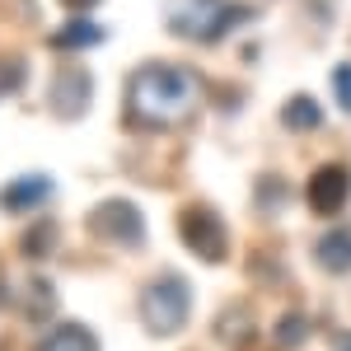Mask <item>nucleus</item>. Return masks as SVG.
Segmentation results:
<instances>
[{
  "label": "nucleus",
  "instance_id": "obj_9",
  "mask_svg": "<svg viewBox=\"0 0 351 351\" xmlns=\"http://www.w3.org/2000/svg\"><path fill=\"white\" fill-rule=\"evenodd\" d=\"M104 38H108V28H104V24H94V19H75V24L61 28L52 43H56V47H66V52H80V47H99Z\"/></svg>",
  "mask_w": 351,
  "mask_h": 351
},
{
  "label": "nucleus",
  "instance_id": "obj_10",
  "mask_svg": "<svg viewBox=\"0 0 351 351\" xmlns=\"http://www.w3.org/2000/svg\"><path fill=\"white\" fill-rule=\"evenodd\" d=\"M319 263L328 271H351V230H332L319 239Z\"/></svg>",
  "mask_w": 351,
  "mask_h": 351
},
{
  "label": "nucleus",
  "instance_id": "obj_7",
  "mask_svg": "<svg viewBox=\"0 0 351 351\" xmlns=\"http://www.w3.org/2000/svg\"><path fill=\"white\" fill-rule=\"evenodd\" d=\"M89 94H94V80H89V71H80V66H66L52 84V104H56L61 117H80L89 108Z\"/></svg>",
  "mask_w": 351,
  "mask_h": 351
},
{
  "label": "nucleus",
  "instance_id": "obj_15",
  "mask_svg": "<svg viewBox=\"0 0 351 351\" xmlns=\"http://www.w3.org/2000/svg\"><path fill=\"white\" fill-rule=\"evenodd\" d=\"M19 84H24V66H19V61H0V99L14 94Z\"/></svg>",
  "mask_w": 351,
  "mask_h": 351
},
{
  "label": "nucleus",
  "instance_id": "obj_17",
  "mask_svg": "<svg viewBox=\"0 0 351 351\" xmlns=\"http://www.w3.org/2000/svg\"><path fill=\"white\" fill-rule=\"evenodd\" d=\"M47 243H52V225H43V230H33V234L24 239V248L33 253V258H43V253H47Z\"/></svg>",
  "mask_w": 351,
  "mask_h": 351
},
{
  "label": "nucleus",
  "instance_id": "obj_18",
  "mask_svg": "<svg viewBox=\"0 0 351 351\" xmlns=\"http://www.w3.org/2000/svg\"><path fill=\"white\" fill-rule=\"evenodd\" d=\"M66 10H89V5H99V0H61Z\"/></svg>",
  "mask_w": 351,
  "mask_h": 351
},
{
  "label": "nucleus",
  "instance_id": "obj_14",
  "mask_svg": "<svg viewBox=\"0 0 351 351\" xmlns=\"http://www.w3.org/2000/svg\"><path fill=\"white\" fill-rule=\"evenodd\" d=\"M304 337H309V332H304V319H300V314H286L281 328H276V342H281V347H300Z\"/></svg>",
  "mask_w": 351,
  "mask_h": 351
},
{
  "label": "nucleus",
  "instance_id": "obj_2",
  "mask_svg": "<svg viewBox=\"0 0 351 351\" xmlns=\"http://www.w3.org/2000/svg\"><path fill=\"white\" fill-rule=\"evenodd\" d=\"M243 19H253V5H239V0H178L169 10V28L192 43H220Z\"/></svg>",
  "mask_w": 351,
  "mask_h": 351
},
{
  "label": "nucleus",
  "instance_id": "obj_11",
  "mask_svg": "<svg viewBox=\"0 0 351 351\" xmlns=\"http://www.w3.org/2000/svg\"><path fill=\"white\" fill-rule=\"evenodd\" d=\"M281 122H286L291 132H314V127L324 122V108H319L309 94H295V99L281 108Z\"/></svg>",
  "mask_w": 351,
  "mask_h": 351
},
{
  "label": "nucleus",
  "instance_id": "obj_5",
  "mask_svg": "<svg viewBox=\"0 0 351 351\" xmlns=\"http://www.w3.org/2000/svg\"><path fill=\"white\" fill-rule=\"evenodd\" d=\"M94 234H104V239L112 243H141L145 239V220H141V211H136L132 202H104L99 211H94Z\"/></svg>",
  "mask_w": 351,
  "mask_h": 351
},
{
  "label": "nucleus",
  "instance_id": "obj_12",
  "mask_svg": "<svg viewBox=\"0 0 351 351\" xmlns=\"http://www.w3.org/2000/svg\"><path fill=\"white\" fill-rule=\"evenodd\" d=\"M38 351H99V342H94V332L80 324H66V328H56L52 337H43V347Z\"/></svg>",
  "mask_w": 351,
  "mask_h": 351
},
{
  "label": "nucleus",
  "instance_id": "obj_4",
  "mask_svg": "<svg viewBox=\"0 0 351 351\" xmlns=\"http://www.w3.org/2000/svg\"><path fill=\"white\" fill-rule=\"evenodd\" d=\"M178 234H183V243H188L202 263H220V258H225V225H220L216 211L188 206V211L178 216Z\"/></svg>",
  "mask_w": 351,
  "mask_h": 351
},
{
  "label": "nucleus",
  "instance_id": "obj_3",
  "mask_svg": "<svg viewBox=\"0 0 351 351\" xmlns=\"http://www.w3.org/2000/svg\"><path fill=\"white\" fill-rule=\"evenodd\" d=\"M188 314H192V291L183 276H160V281H150L141 291V319H145V328L155 337L178 332L188 324Z\"/></svg>",
  "mask_w": 351,
  "mask_h": 351
},
{
  "label": "nucleus",
  "instance_id": "obj_16",
  "mask_svg": "<svg viewBox=\"0 0 351 351\" xmlns=\"http://www.w3.org/2000/svg\"><path fill=\"white\" fill-rule=\"evenodd\" d=\"M332 84H337V99H342V108L351 112V66H337V71H332Z\"/></svg>",
  "mask_w": 351,
  "mask_h": 351
},
{
  "label": "nucleus",
  "instance_id": "obj_1",
  "mask_svg": "<svg viewBox=\"0 0 351 351\" xmlns=\"http://www.w3.org/2000/svg\"><path fill=\"white\" fill-rule=\"evenodd\" d=\"M202 84L183 66H141L127 84V104L132 117L145 127H178L197 112Z\"/></svg>",
  "mask_w": 351,
  "mask_h": 351
},
{
  "label": "nucleus",
  "instance_id": "obj_6",
  "mask_svg": "<svg viewBox=\"0 0 351 351\" xmlns=\"http://www.w3.org/2000/svg\"><path fill=\"white\" fill-rule=\"evenodd\" d=\"M347 197H351V173L342 164L314 169V178H309V206H314L319 216H337V211L347 206Z\"/></svg>",
  "mask_w": 351,
  "mask_h": 351
},
{
  "label": "nucleus",
  "instance_id": "obj_13",
  "mask_svg": "<svg viewBox=\"0 0 351 351\" xmlns=\"http://www.w3.org/2000/svg\"><path fill=\"white\" fill-rule=\"evenodd\" d=\"M52 304H56V295H52L47 281H28V286H24V314H28V319H47Z\"/></svg>",
  "mask_w": 351,
  "mask_h": 351
},
{
  "label": "nucleus",
  "instance_id": "obj_8",
  "mask_svg": "<svg viewBox=\"0 0 351 351\" xmlns=\"http://www.w3.org/2000/svg\"><path fill=\"white\" fill-rule=\"evenodd\" d=\"M47 197H52V178H47V173H24V178H14L10 188H0V211L19 216V211L43 206Z\"/></svg>",
  "mask_w": 351,
  "mask_h": 351
}]
</instances>
